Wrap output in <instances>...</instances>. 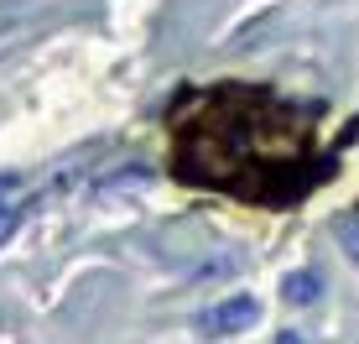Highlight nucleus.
<instances>
[{
    "mask_svg": "<svg viewBox=\"0 0 359 344\" xmlns=\"http://www.w3.org/2000/svg\"><path fill=\"white\" fill-rule=\"evenodd\" d=\"M261 318V303L255 298H245V292H234V298L224 303H214L203 318H198V329H203L208 339H229V334H245V329Z\"/></svg>",
    "mask_w": 359,
    "mask_h": 344,
    "instance_id": "2",
    "label": "nucleus"
},
{
    "mask_svg": "<svg viewBox=\"0 0 359 344\" xmlns=\"http://www.w3.org/2000/svg\"><path fill=\"white\" fill-rule=\"evenodd\" d=\"M21 199H27V183L16 172H0V240L11 235V225L21 219Z\"/></svg>",
    "mask_w": 359,
    "mask_h": 344,
    "instance_id": "3",
    "label": "nucleus"
},
{
    "mask_svg": "<svg viewBox=\"0 0 359 344\" xmlns=\"http://www.w3.org/2000/svg\"><path fill=\"white\" fill-rule=\"evenodd\" d=\"M281 344H302V339H297V334H281Z\"/></svg>",
    "mask_w": 359,
    "mask_h": 344,
    "instance_id": "6",
    "label": "nucleus"
},
{
    "mask_svg": "<svg viewBox=\"0 0 359 344\" xmlns=\"http://www.w3.org/2000/svg\"><path fill=\"white\" fill-rule=\"evenodd\" d=\"M177 172L245 199H297L313 172V115L261 89L224 84L193 94L177 115Z\"/></svg>",
    "mask_w": 359,
    "mask_h": 344,
    "instance_id": "1",
    "label": "nucleus"
},
{
    "mask_svg": "<svg viewBox=\"0 0 359 344\" xmlns=\"http://www.w3.org/2000/svg\"><path fill=\"white\" fill-rule=\"evenodd\" d=\"M281 292H287L292 308H307V303H318V292H323V277L318 272H292L287 282H281Z\"/></svg>",
    "mask_w": 359,
    "mask_h": 344,
    "instance_id": "4",
    "label": "nucleus"
},
{
    "mask_svg": "<svg viewBox=\"0 0 359 344\" xmlns=\"http://www.w3.org/2000/svg\"><path fill=\"white\" fill-rule=\"evenodd\" d=\"M339 245H344V256L359 266V225H354V219H344V225H339Z\"/></svg>",
    "mask_w": 359,
    "mask_h": 344,
    "instance_id": "5",
    "label": "nucleus"
}]
</instances>
